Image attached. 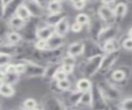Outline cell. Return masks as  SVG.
I'll return each instance as SVG.
<instances>
[{
  "instance_id": "1",
  "label": "cell",
  "mask_w": 132,
  "mask_h": 110,
  "mask_svg": "<svg viewBox=\"0 0 132 110\" xmlns=\"http://www.w3.org/2000/svg\"><path fill=\"white\" fill-rule=\"evenodd\" d=\"M102 56H96L88 59H85L81 68V74L85 78H92L99 71L101 66Z\"/></svg>"
},
{
  "instance_id": "2",
  "label": "cell",
  "mask_w": 132,
  "mask_h": 110,
  "mask_svg": "<svg viewBox=\"0 0 132 110\" xmlns=\"http://www.w3.org/2000/svg\"><path fill=\"white\" fill-rule=\"evenodd\" d=\"M97 85L107 102L121 99V91L111 81L108 80H101L97 83Z\"/></svg>"
},
{
  "instance_id": "3",
  "label": "cell",
  "mask_w": 132,
  "mask_h": 110,
  "mask_svg": "<svg viewBox=\"0 0 132 110\" xmlns=\"http://www.w3.org/2000/svg\"><path fill=\"white\" fill-rule=\"evenodd\" d=\"M91 96H92V103H91V108L94 109H108V102L106 101L105 97L99 89L97 83H93L91 88Z\"/></svg>"
},
{
  "instance_id": "4",
  "label": "cell",
  "mask_w": 132,
  "mask_h": 110,
  "mask_svg": "<svg viewBox=\"0 0 132 110\" xmlns=\"http://www.w3.org/2000/svg\"><path fill=\"white\" fill-rule=\"evenodd\" d=\"M82 42H84V51H82V56H84V59H88L93 56L104 54L102 46L97 41L88 37L82 41Z\"/></svg>"
},
{
  "instance_id": "5",
  "label": "cell",
  "mask_w": 132,
  "mask_h": 110,
  "mask_svg": "<svg viewBox=\"0 0 132 110\" xmlns=\"http://www.w3.org/2000/svg\"><path fill=\"white\" fill-rule=\"evenodd\" d=\"M25 63V71L22 75H25L27 78H37V77H42L45 66H41L40 64L35 63L30 60L22 59Z\"/></svg>"
},
{
  "instance_id": "6",
  "label": "cell",
  "mask_w": 132,
  "mask_h": 110,
  "mask_svg": "<svg viewBox=\"0 0 132 110\" xmlns=\"http://www.w3.org/2000/svg\"><path fill=\"white\" fill-rule=\"evenodd\" d=\"M121 52L120 51H116L112 52H107L104 53L102 56L101 66L99 69L98 73H102V74H106L107 72H109L111 68L117 62V60L119 59Z\"/></svg>"
},
{
  "instance_id": "7",
  "label": "cell",
  "mask_w": 132,
  "mask_h": 110,
  "mask_svg": "<svg viewBox=\"0 0 132 110\" xmlns=\"http://www.w3.org/2000/svg\"><path fill=\"white\" fill-rule=\"evenodd\" d=\"M119 27L117 23L110 24V25H105L102 27L101 32H99L97 42L101 45L106 42V41L111 39L117 38V36L119 33Z\"/></svg>"
},
{
  "instance_id": "8",
  "label": "cell",
  "mask_w": 132,
  "mask_h": 110,
  "mask_svg": "<svg viewBox=\"0 0 132 110\" xmlns=\"http://www.w3.org/2000/svg\"><path fill=\"white\" fill-rule=\"evenodd\" d=\"M97 16L105 25H110L115 22V17L113 13V9L111 6L102 4L97 9Z\"/></svg>"
},
{
  "instance_id": "9",
  "label": "cell",
  "mask_w": 132,
  "mask_h": 110,
  "mask_svg": "<svg viewBox=\"0 0 132 110\" xmlns=\"http://www.w3.org/2000/svg\"><path fill=\"white\" fill-rule=\"evenodd\" d=\"M24 4L27 7L32 18H41L45 15V9L34 0H25Z\"/></svg>"
},
{
  "instance_id": "10",
  "label": "cell",
  "mask_w": 132,
  "mask_h": 110,
  "mask_svg": "<svg viewBox=\"0 0 132 110\" xmlns=\"http://www.w3.org/2000/svg\"><path fill=\"white\" fill-rule=\"evenodd\" d=\"M42 108L45 109L59 110L64 108L61 99L53 95H47L46 97H45L42 101Z\"/></svg>"
},
{
  "instance_id": "11",
  "label": "cell",
  "mask_w": 132,
  "mask_h": 110,
  "mask_svg": "<svg viewBox=\"0 0 132 110\" xmlns=\"http://www.w3.org/2000/svg\"><path fill=\"white\" fill-rule=\"evenodd\" d=\"M88 26V32L90 34V38L97 41L99 32H101L102 27L105 26V24L97 16V18H94L93 20H91V18H90V22Z\"/></svg>"
},
{
  "instance_id": "12",
  "label": "cell",
  "mask_w": 132,
  "mask_h": 110,
  "mask_svg": "<svg viewBox=\"0 0 132 110\" xmlns=\"http://www.w3.org/2000/svg\"><path fill=\"white\" fill-rule=\"evenodd\" d=\"M24 1L25 0H12V1L4 5L3 19L5 20V21H7L11 17L15 15L16 11L24 3Z\"/></svg>"
},
{
  "instance_id": "13",
  "label": "cell",
  "mask_w": 132,
  "mask_h": 110,
  "mask_svg": "<svg viewBox=\"0 0 132 110\" xmlns=\"http://www.w3.org/2000/svg\"><path fill=\"white\" fill-rule=\"evenodd\" d=\"M54 33H55V28H54V27L47 25L45 22H44L43 26L37 25V29L36 32V36L37 39L46 41L47 39L51 37Z\"/></svg>"
},
{
  "instance_id": "14",
  "label": "cell",
  "mask_w": 132,
  "mask_h": 110,
  "mask_svg": "<svg viewBox=\"0 0 132 110\" xmlns=\"http://www.w3.org/2000/svg\"><path fill=\"white\" fill-rule=\"evenodd\" d=\"M55 28V33L59 35L60 36H63L65 37L67 34L69 32V20L67 17V15L64 16V17L60 20V22L57 24H55V26L54 27Z\"/></svg>"
},
{
  "instance_id": "15",
  "label": "cell",
  "mask_w": 132,
  "mask_h": 110,
  "mask_svg": "<svg viewBox=\"0 0 132 110\" xmlns=\"http://www.w3.org/2000/svg\"><path fill=\"white\" fill-rule=\"evenodd\" d=\"M20 49L19 45L10 44L3 41V42L0 44V54L10 56L13 58L20 53Z\"/></svg>"
},
{
  "instance_id": "16",
  "label": "cell",
  "mask_w": 132,
  "mask_h": 110,
  "mask_svg": "<svg viewBox=\"0 0 132 110\" xmlns=\"http://www.w3.org/2000/svg\"><path fill=\"white\" fill-rule=\"evenodd\" d=\"M64 45V37L54 33L46 40V50H56L63 47Z\"/></svg>"
},
{
  "instance_id": "17",
  "label": "cell",
  "mask_w": 132,
  "mask_h": 110,
  "mask_svg": "<svg viewBox=\"0 0 132 110\" xmlns=\"http://www.w3.org/2000/svg\"><path fill=\"white\" fill-rule=\"evenodd\" d=\"M127 71H126V66L119 67L117 70H114L111 73V79L114 84H120L126 81L128 78Z\"/></svg>"
},
{
  "instance_id": "18",
  "label": "cell",
  "mask_w": 132,
  "mask_h": 110,
  "mask_svg": "<svg viewBox=\"0 0 132 110\" xmlns=\"http://www.w3.org/2000/svg\"><path fill=\"white\" fill-rule=\"evenodd\" d=\"M115 22H119L125 18L127 13V4L124 2H119L113 7Z\"/></svg>"
},
{
  "instance_id": "19",
  "label": "cell",
  "mask_w": 132,
  "mask_h": 110,
  "mask_svg": "<svg viewBox=\"0 0 132 110\" xmlns=\"http://www.w3.org/2000/svg\"><path fill=\"white\" fill-rule=\"evenodd\" d=\"M82 51H84V42H75L70 44L67 47L66 50V55L73 56V57H78L82 56Z\"/></svg>"
},
{
  "instance_id": "20",
  "label": "cell",
  "mask_w": 132,
  "mask_h": 110,
  "mask_svg": "<svg viewBox=\"0 0 132 110\" xmlns=\"http://www.w3.org/2000/svg\"><path fill=\"white\" fill-rule=\"evenodd\" d=\"M7 27H9V29H11V31L19 32L25 26L26 22L22 18H20L19 17H18L16 15H13L7 20Z\"/></svg>"
},
{
  "instance_id": "21",
  "label": "cell",
  "mask_w": 132,
  "mask_h": 110,
  "mask_svg": "<svg viewBox=\"0 0 132 110\" xmlns=\"http://www.w3.org/2000/svg\"><path fill=\"white\" fill-rule=\"evenodd\" d=\"M61 66V63L60 62H57V63H48V65L45 66V73L43 75V78L50 80L51 81L53 79L54 75L55 74V72L59 70Z\"/></svg>"
},
{
  "instance_id": "22",
  "label": "cell",
  "mask_w": 132,
  "mask_h": 110,
  "mask_svg": "<svg viewBox=\"0 0 132 110\" xmlns=\"http://www.w3.org/2000/svg\"><path fill=\"white\" fill-rule=\"evenodd\" d=\"M102 48L104 53L120 51V49H121V44H120V42L117 38H114L109 41H106V42L103 43L102 45Z\"/></svg>"
},
{
  "instance_id": "23",
  "label": "cell",
  "mask_w": 132,
  "mask_h": 110,
  "mask_svg": "<svg viewBox=\"0 0 132 110\" xmlns=\"http://www.w3.org/2000/svg\"><path fill=\"white\" fill-rule=\"evenodd\" d=\"M67 14H66L64 12H60V13H48L45 16V18L43 21L46 23L47 25L55 27V24H57L60 22V20L63 18Z\"/></svg>"
},
{
  "instance_id": "24",
  "label": "cell",
  "mask_w": 132,
  "mask_h": 110,
  "mask_svg": "<svg viewBox=\"0 0 132 110\" xmlns=\"http://www.w3.org/2000/svg\"><path fill=\"white\" fill-rule=\"evenodd\" d=\"M15 95L13 85L2 81L0 83V95L5 98H11Z\"/></svg>"
},
{
  "instance_id": "25",
  "label": "cell",
  "mask_w": 132,
  "mask_h": 110,
  "mask_svg": "<svg viewBox=\"0 0 132 110\" xmlns=\"http://www.w3.org/2000/svg\"><path fill=\"white\" fill-rule=\"evenodd\" d=\"M91 103H92V96H91V90L82 92L79 102L76 107L79 108H91Z\"/></svg>"
},
{
  "instance_id": "26",
  "label": "cell",
  "mask_w": 132,
  "mask_h": 110,
  "mask_svg": "<svg viewBox=\"0 0 132 110\" xmlns=\"http://www.w3.org/2000/svg\"><path fill=\"white\" fill-rule=\"evenodd\" d=\"M5 36H6V42L10 44L19 45L21 42L22 41V36H21V34L18 32H15V31L7 32Z\"/></svg>"
},
{
  "instance_id": "27",
  "label": "cell",
  "mask_w": 132,
  "mask_h": 110,
  "mask_svg": "<svg viewBox=\"0 0 132 110\" xmlns=\"http://www.w3.org/2000/svg\"><path fill=\"white\" fill-rule=\"evenodd\" d=\"M93 82L88 78H80L78 79L76 83V89H78L81 92H86L88 90H90L92 88Z\"/></svg>"
},
{
  "instance_id": "28",
  "label": "cell",
  "mask_w": 132,
  "mask_h": 110,
  "mask_svg": "<svg viewBox=\"0 0 132 110\" xmlns=\"http://www.w3.org/2000/svg\"><path fill=\"white\" fill-rule=\"evenodd\" d=\"M45 9L48 11V13H58L63 12L62 3L55 1V0H50Z\"/></svg>"
},
{
  "instance_id": "29",
  "label": "cell",
  "mask_w": 132,
  "mask_h": 110,
  "mask_svg": "<svg viewBox=\"0 0 132 110\" xmlns=\"http://www.w3.org/2000/svg\"><path fill=\"white\" fill-rule=\"evenodd\" d=\"M15 15H16L20 18H22V20H24V21L26 22H28L29 20L31 18V16L30 13H29L27 7L25 6L24 3L18 7V10L16 11Z\"/></svg>"
},
{
  "instance_id": "30",
  "label": "cell",
  "mask_w": 132,
  "mask_h": 110,
  "mask_svg": "<svg viewBox=\"0 0 132 110\" xmlns=\"http://www.w3.org/2000/svg\"><path fill=\"white\" fill-rule=\"evenodd\" d=\"M21 75L18 73H4L3 76V82L7 83L9 84L14 85L20 80Z\"/></svg>"
},
{
  "instance_id": "31",
  "label": "cell",
  "mask_w": 132,
  "mask_h": 110,
  "mask_svg": "<svg viewBox=\"0 0 132 110\" xmlns=\"http://www.w3.org/2000/svg\"><path fill=\"white\" fill-rule=\"evenodd\" d=\"M56 84H57L58 88H59L62 92L68 91L69 89H71L72 88V82L69 80L68 77L66 79L56 81Z\"/></svg>"
},
{
  "instance_id": "32",
  "label": "cell",
  "mask_w": 132,
  "mask_h": 110,
  "mask_svg": "<svg viewBox=\"0 0 132 110\" xmlns=\"http://www.w3.org/2000/svg\"><path fill=\"white\" fill-rule=\"evenodd\" d=\"M75 22L81 24L82 27L88 26L90 22V17L88 14H87L85 13H78L75 18Z\"/></svg>"
},
{
  "instance_id": "33",
  "label": "cell",
  "mask_w": 132,
  "mask_h": 110,
  "mask_svg": "<svg viewBox=\"0 0 132 110\" xmlns=\"http://www.w3.org/2000/svg\"><path fill=\"white\" fill-rule=\"evenodd\" d=\"M22 104L24 106V108L26 109H36L38 106L37 101L35 99H32V98H28V99H25Z\"/></svg>"
},
{
  "instance_id": "34",
  "label": "cell",
  "mask_w": 132,
  "mask_h": 110,
  "mask_svg": "<svg viewBox=\"0 0 132 110\" xmlns=\"http://www.w3.org/2000/svg\"><path fill=\"white\" fill-rule=\"evenodd\" d=\"M60 63L75 66L77 64V58L71 56H69V55H65L64 56H62V58L60 60Z\"/></svg>"
},
{
  "instance_id": "35",
  "label": "cell",
  "mask_w": 132,
  "mask_h": 110,
  "mask_svg": "<svg viewBox=\"0 0 132 110\" xmlns=\"http://www.w3.org/2000/svg\"><path fill=\"white\" fill-rule=\"evenodd\" d=\"M119 108L121 109H124V110H130L132 108V99L131 98H126L123 100H121L119 103Z\"/></svg>"
},
{
  "instance_id": "36",
  "label": "cell",
  "mask_w": 132,
  "mask_h": 110,
  "mask_svg": "<svg viewBox=\"0 0 132 110\" xmlns=\"http://www.w3.org/2000/svg\"><path fill=\"white\" fill-rule=\"evenodd\" d=\"M34 47L36 51L46 50V41L41 39H36L34 42Z\"/></svg>"
},
{
  "instance_id": "37",
  "label": "cell",
  "mask_w": 132,
  "mask_h": 110,
  "mask_svg": "<svg viewBox=\"0 0 132 110\" xmlns=\"http://www.w3.org/2000/svg\"><path fill=\"white\" fill-rule=\"evenodd\" d=\"M12 57L10 56L4 55V54H0V67L3 69L4 66H6L7 64L12 62Z\"/></svg>"
},
{
  "instance_id": "38",
  "label": "cell",
  "mask_w": 132,
  "mask_h": 110,
  "mask_svg": "<svg viewBox=\"0 0 132 110\" xmlns=\"http://www.w3.org/2000/svg\"><path fill=\"white\" fill-rule=\"evenodd\" d=\"M67 77H68V75H66L65 73L60 68L59 70H58L55 72V74L54 75L52 80H56V81H59V80H61L66 79Z\"/></svg>"
},
{
  "instance_id": "39",
  "label": "cell",
  "mask_w": 132,
  "mask_h": 110,
  "mask_svg": "<svg viewBox=\"0 0 132 110\" xmlns=\"http://www.w3.org/2000/svg\"><path fill=\"white\" fill-rule=\"evenodd\" d=\"M121 46L125 49V50L130 51L132 50V42L131 37H126L125 40L121 42Z\"/></svg>"
},
{
  "instance_id": "40",
  "label": "cell",
  "mask_w": 132,
  "mask_h": 110,
  "mask_svg": "<svg viewBox=\"0 0 132 110\" xmlns=\"http://www.w3.org/2000/svg\"><path fill=\"white\" fill-rule=\"evenodd\" d=\"M60 69L63 70L66 75H72L74 70V66H70V65H65V64H61Z\"/></svg>"
},
{
  "instance_id": "41",
  "label": "cell",
  "mask_w": 132,
  "mask_h": 110,
  "mask_svg": "<svg viewBox=\"0 0 132 110\" xmlns=\"http://www.w3.org/2000/svg\"><path fill=\"white\" fill-rule=\"evenodd\" d=\"M82 27H82L81 24L74 22L71 25V27H70V29H71V31L74 32V33H78V32H80L82 30Z\"/></svg>"
},
{
  "instance_id": "42",
  "label": "cell",
  "mask_w": 132,
  "mask_h": 110,
  "mask_svg": "<svg viewBox=\"0 0 132 110\" xmlns=\"http://www.w3.org/2000/svg\"><path fill=\"white\" fill-rule=\"evenodd\" d=\"M86 2H84V0H80V1H78V2H76V3H72L73 4V9H76V10H82V9H84L85 6H86Z\"/></svg>"
},
{
  "instance_id": "43",
  "label": "cell",
  "mask_w": 132,
  "mask_h": 110,
  "mask_svg": "<svg viewBox=\"0 0 132 110\" xmlns=\"http://www.w3.org/2000/svg\"><path fill=\"white\" fill-rule=\"evenodd\" d=\"M34 1H36L37 3H39L41 7H43L44 9H45V7H46L50 0H34Z\"/></svg>"
},
{
  "instance_id": "44",
  "label": "cell",
  "mask_w": 132,
  "mask_h": 110,
  "mask_svg": "<svg viewBox=\"0 0 132 110\" xmlns=\"http://www.w3.org/2000/svg\"><path fill=\"white\" fill-rule=\"evenodd\" d=\"M116 0H101V2L102 4L104 5H108V6H111V4H113L115 3Z\"/></svg>"
},
{
  "instance_id": "45",
  "label": "cell",
  "mask_w": 132,
  "mask_h": 110,
  "mask_svg": "<svg viewBox=\"0 0 132 110\" xmlns=\"http://www.w3.org/2000/svg\"><path fill=\"white\" fill-rule=\"evenodd\" d=\"M3 10H4V4H3V0H0V19H3Z\"/></svg>"
},
{
  "instance_id": "46",
  "label": "cell",
  "mask_w": 132,
  "mask_h": 110,
  "mask_svg": "<svg viewBox=\"0 0 132 110\" xmlns=\"http://www.w3.org/2000/svg\"><path fill=\"white\" fill-rule=\"evenodd\" d=\"M7 32H6L5 31V29L3 28V27L2 26V25H0V37H2V35H3L4 33H7ZM3 38V37H2Z\"/></svg>"
},
{
  "instance_id": "47",
  "label": "cell",
  "mask_w": 132,
  "mask_h": 110,
  "mask_svg": "<svg viewBox=\"0 0 132 110\" xmlns=\"http://www.w3.org/2000/svg\"><path fill=\"white\" fill-rule=\"evenodd\" d=\"M3 76H4V73H3V72H0V83H1L2 81L3 80Z\"/></svg>"
},
{
  "instance_id": "48",
  "label": "cell",
  "mask_w": 132,
  "mask_h": 110,
  "mask_svg": "<svg viewBox=\"0 0 132 110\" xmlns=\"http://www.w3.org/2000/svg\"><path fill=\"white\" fill-rule=\"evenodd\" d=\"M10 1H12V0H3V4L5 5V4H7V3H9Z\"/></svg>"
},
{
  "instance_id": "49",
  "label": "cell",
  "mask_w": 132,
  "mask_h": 110,
  "mask_svg": "<svg viewBox=\"0 0 132 110\" xmlns=\"http://www.w3.org/2000/svg\"><path fill=\"white\" fill-rule=\"evenodd\" d=\"M78 1H80V0H70V2H71L72 3H74L78 2Z\"/></svg>"
},
{
  "instance_id": "50",
  "label": "cell",
  "mask_w": 132,
  "mask_h": 110,
  "mask_svg": "<svg viewBox=\"0 0 132 110\" xmlns=\"http://www.w3.org/2000/svg\"><path fill=\"white\" fill-rule=\"evenodd\" d=\"M55 1H57V2H60V3H63L65 0H55Z\"/></svg>"
},
{
  "instance_id": "51",
  "label": "cell",
  "mask_w": 132,
  "mask_h": 110,
  "mask_svg": "<svg viewBox=\"0 0 132 110\" xmlns=\"http://www.w3.org/2000/svg\"><path fill=\"white\" fill-rule=\"evenodd\" d=\"M3 39L2 37H0V44L3 43Z\"/></svg>"
},
{
  "instance_id": "52",
  "label": "cell",
  "mask_w": 132,
  "mask_h": 110,
  "mask_svg": "<svg viewBox=\"0 0 132 110\" xmlns=\"http://www.w3.org/2000/svg\"><path fill=\"white\" fill-rule=\"evenodd\" d=\"M0 72H3V68L0 67Z\"/></svg>"
},
{
  "instance_id": "53",
  "label": "cell",
  "mask_w": 132,
  "mask_h": 110,
  "mask_svg": "<svg viewBox=\"0 0 132 110\" xmlns=\"http://www.w3.org/2000/svg\"><path fill=\"white\" fill-rule=\"evenodd\" d=\"M84 1L87 3V2H88V1H90V0H84Z\"/></svg>"
}]
</instances>
